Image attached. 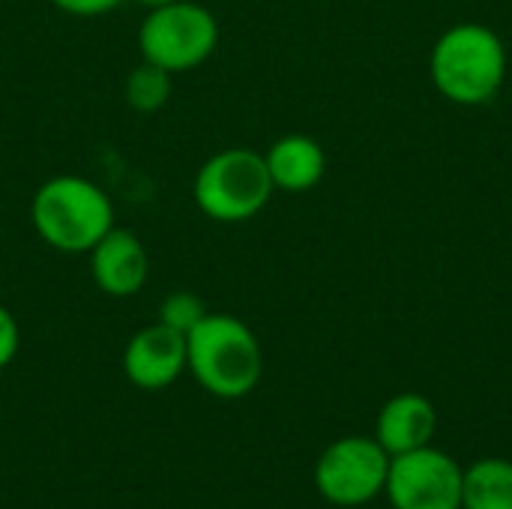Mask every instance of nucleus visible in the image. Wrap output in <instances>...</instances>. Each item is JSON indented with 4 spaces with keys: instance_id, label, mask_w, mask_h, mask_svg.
<instances>
[{
    "instance_id": "1",
    "label": "nucleus",
    "mask_w": 512,
    "mask_h": 509,
    "mask_svg": "<svg viewBox=\"0 0 512 509\" xmlns=\"http://www.w3.org/2000/svg\"><path fill=\"white\" fill-rule=\"evenodd\" d=\"M30 219L42 243L51 249L63 255H87L114 228V204L93 180L57 174L36 189Z\"/></svg>"
},
{
    "instance_id": "2",
    "label": "nucleus",
    "mask_w": 512,
    "mask_h": 509,
    "mask_svg": "<svg viewBox=\"0 0 512 509\" xmlns=\"http://www.w3.org/2000/svg\"><path fill=\"white\" fill-rule=\"evenodd\" d=\"M186 369L216 399L249 396L264 372L255 333L234 315H204L186 336Z\"/></svg>"
},
{
    "instance_id": "3",
    "label": "nucleus",
    "mask_w": 512,
    "mask_h": 509,
    "mask_svg": "<svg viewBox=\"0 0 512 509\" xmlns=\"http://www.w3.org/2000/svg\"><path fill=\"white\" fill-rule=\"evenodd\" d=\"M429 72L444 99L486 105L504 84L507 48L483 24H456L435 42Z\"/></svg>"
},
{
    "instance_id": "4",
    "label": "nucleus",
    "mask_w": 512,
    "mask_h": 509,
    "mask_svg": "<svg viewBox=\"0 0 512 509\" xmlns=\"http://www.w3.org/2000/svg\"><path fill=\"white\" fill-rule=\"evenodd\" d=\"M273 189L276 186L261 153L249 147H228L201 165L192 183V198L207 219L231 225L258 216Z\"/></svg>"
},
{
    "instance_id": "5",
    "label": "nucleus",
    "mask_w": 512,
    "mask_h": 509,
    "mask_svg": "<svg viewBox=\"0 0 512 509\" xmlns=\"http://www.w3.org/2000/svg\"><path fill=\"white\" fill-rule=\"evenodd\" d=\"M219 45L216 15L192 0H177L159 9H147V18L138 27L141 60H150L162 69L186 72L210 60Z\"/></svg>"
},
{
    "instance_id": "6",
    "label": "nucleus",
    "mask_w": 512,
    "mask_h": 509,
    "mask_svg": "<svg viewBox=\"0 0 512 509\" xmlns=\"http://www.w3.org/2000/svg\"><path fill=\"white\" fill-rule=\"evenodd\" d=\"M390 453L363 435L333 441L315 465V489L333 507H363L384 495Z\"/></svg>"
},
{
    "instance_id": "7",
    "label": "nucleus",
    "mask_w": 512,
    "mask_h": 509,
    "mask_svg": "<svg viewBox=\"0 0 512 509\" xmlns=\"http://www.w3.org/2000/svg\"><path fill=\"white\" fill-rule=\"evenodd\" d=\"M465 468L435 447L390 459L384 495L393 509H462Z\"/></svg>"
},
{
    "instance_id": "8",
    "label": "nucleus",
    "mask_w": 512,
    "mask_h": 509,
    "mask_svg": "<svg viewBox=\"0 0 512 509\" xmlns=\"http://www.w3.org/2000/svg\"><path fill=\"white\" fill-rule=\"evenodd\" d=\"M123 372L138 390L171 387L186 372V336L159 321L138 330L123 351Z\"/></svg>"
},
{
    "instance_id": "9",
    "label": "nucleus",
    "mask_w": 512,
    "mask_h": 509,
    "mask_svg": "<svg viewBox=\"0 0 512 509\" xmlns=\"http://www.w3.org/2000/svg\"><path fill=\"white\" fill-rule=\"evenodd\" d=\"M87 255L90 276L108 297H135L150 276V258L135 231L111 228Z\"/></svg>"
},
{
    "instance_id": "10",
    "label": "nucleus",
    "mask_w": 512,
    "mask_h": 509,
    "mask_svg": "<svg viewBox=\"0 0 512 509\" xmlns=\"http://www.w3.org/2000/svg\"><path fill=\"white\" fill-rule=\"evenodd\" d=\"M435 429H438L435 405L420 393H399L381 408L378 426H375V441L393 459V456L429 447L435 438Z\"/></svg>"
},
{
    "instance_id": "11",
    "label": "nucleus",
    "mask_w": 512,
    "mask_h": 509,
    "mask_svg": "<svg viewBox=\"0 0 512 509\" xmlns=\"http://www.w3.org/2000/svg\"><path fill=\"white\" fill-rule=\"evenodd\" d=\"M270 180L285 192H306L321 183L327 156L324 147L309 135H285L264 153Z\"/></svg>"
},
{
    "instance_id": "12",
    "label": "nucleus",
    "mask_w": 512,
    "mask_h": 509,
    "mask_svg": "<svg viewBox=\"0 0 512 509\" xmlns=\"http://www.w3.org/2000/svg\"><path fill=\"white\" fill-rule=\"evenodd\" d=\"M462 509H512V462L480 459L465 471Z\"/></svg>"
},
{
    "instance_id": "13",
    "label": "nucleus",
    "mask_w": 512,
    "mask_h": 509,
    "mask_svg": "<svg viewBox=\"0 0 512 509\" xmlns=\"http://www.w3.org/2000/svg\"><path fill=\"white\" fill-rule=\"evenodd\" d=\"M126 102L132 111L138 114H153L159 111L168 99H171V72L150 63V60H141L129 78H126Z\"/></svg>"
},
{
    "instance_id": "14",
    "label": "nucleus",
    "mask_w": 512,
    "mask_h": 509,
    "mask_svg": "<svg viewBox=\"0 0 512 509\" xmlns=\"http://www.w3.org/2000/svg\"><path fill=\"white\" fill-rule=\"evenodd\" d=\"M204 315H207V309H204L201 297H195L189 291H177V294L165 297L159 306V324H165L183 336H189L204 321Z\"/></svg>"
},
{
    "instance_id": "15",
    "label": "nucleus",
    "mask_w": 512,
    "mask_h": 509,
    "mask_svg": "<svg viewBox=\"0 0 512 509\" xmlns=\"http://www.w3.org/2000/svg\"><path fill=\"white\" fill-rule=\"evenodd\" d=\"M18 345H21L18 321H15V315L6 306H0V369H6L15 360Z\"/></svg>"
},
{
    "instance_id": "16",
    "label": "nucleus",
    "mask_w": 512,
    "mask_h": 509,
    "mask_svg": "<svg viewBox=\"0 0 512 509\" xmlns=\"http://www.w3.org/2000/svg\"><path fill=\"white\" fill-rule=\"evenodd\" d=\"M57 9L78 15V18H96V15H108L114 12L123 0H51Z\"/></svg>"
},
{
    "instance_id": "17",
    "label": "nucleus",
    "mask_w": 512,
    "mask_h": 509,
    "mask_svg": "<svg viewBox=\"0 0 512 509\" xmlns=\"http://www.w3.org/2000/svg\"><path fill=\"white\" fill-rule=\"evenodd\" d=\"M135 3H141L144 9H159V6H168V3H177V0H135Z\"/></svg>"
}]
</instances>
